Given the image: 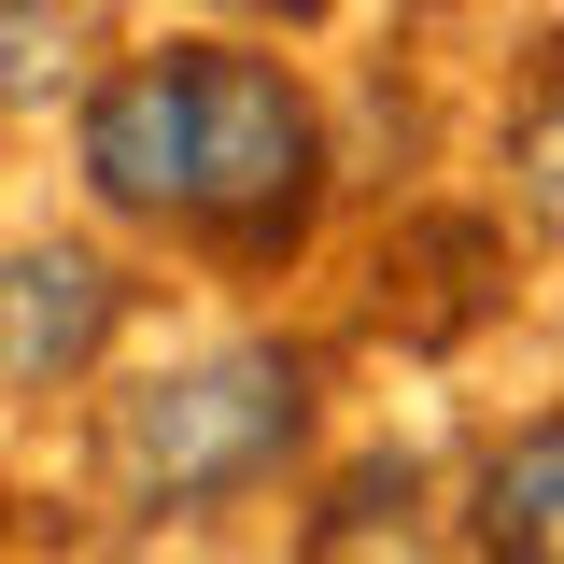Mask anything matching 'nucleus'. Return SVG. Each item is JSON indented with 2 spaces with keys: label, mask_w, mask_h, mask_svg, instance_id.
<instances>
[{
  "label": "nucleus",
  "mask_w": 564,
  "mask_h": 564,
  "mask_svg": "<svg viewBox=\"0 0 564 564\" xmlns=\"http://www.w3.org/2000/svg\"><path fill=\"white\" fill-rule=\"evenodd\" d=\"M296 423H311V367L240 339V352H198V367L141 381L113 410V480L141 508H198V494H240L254 466H282Z\"/></svg>",
  "instance_id": "nucleus-1"
},
{
  "label": "nucleus",
  "mask_w": 564,
  "mask_h": 564,
  "mask_svg": "<svg viewBox=\"0 0 564 564\" xmlns=\"http://www.w3.org/2000/svg\"><path fill=\"white\" fill-rule=\"evenodd\" d=\"M184 85H198V184H184V212L226 226L240 254L296 240V212H311V99L269 57H184Z\"/></svg>",
  "instance_id": "nucleus-2"
},
{
  "label": "nucleus",
  "mask_w": 564,
  "mask_h": 564,
  "mask_svg": "<svg viewBox=\"0 0 564 564\" xmlns=\"http://www.w3.org/2000/svg\"><path fill=\"white\" fill-rule=\"evenodd\" d=\"M85 170H99L113 212H184V184H198V85H184V57H141L128 85H99Z\"/></svg>",
  "instance_id": "nucleus-3"
},
{
  "label": "nucleus",
  "mask_w": 564,
  "mask_h": 564,
  "mask_svg": "<svg viewBox=\"0 0 564 564\" xmlns=\"http://www.w3.org/2000/svg\"><path fill=\"white\" fill-rule=\"evenodd\" d=\"M99 339H113V269L99 254L43 240V254L0 269V395H57Z\"/></svg>",
  "instance_id": "nucleus-4"
},
{
  "label": "nucleus",
  "mask_w": 564,
  "mask_h": 564,
  "mask_svg": "<svg viewBox=\"0 0 564 564\" xmlns=\"http://www.w3.org/2000/svg\"><path fill=\"white\" fill-rule=\"evenodd\" d=\"M480 564H564V423H522L480 466Z\"/></svg>",
  "instance_id": "nucleus-5"
},
{
  "label": "nucleus",
  "mask_w": 564,
  "mask_h": 564,
  "mask_svg": "<svg viewBox=\"0 0 564 564\" xmlns=\"http://www.w3.org/2000/svg\"><path fill=\"white\" fill-rule=\"evenodd\" d=\"M508 184H522V212L564 240V43L536 57V85H522V113H508Z\"/></svg>",
  "instance_id": "nucleus-6"
},
{
  "label": "nucleus",
  "mask_w": 564,
  "mask_h": 564,
  "mask_svg": "<svg viewBox=\"0 0 564 564\" xmlns=\"http://www.w3.org/2000/svg\"><path fill=\"white\" fill-rule=\"evenodd\" d=\"M70 57V0H0V99H43Z\"/></svg>",
  "instance_id": "nucleus-7"
},
{
  "label": "nucleus",
  "mask_w": 564,
  "mask_h": 564,
  "mask_svg": "<svg viewBox=\"0 0 564 564\" xmlns=\"http://www.w3.org/2000/svg\"><path fill=\"white\" fill-rule=\"evenodd\" d=\"M226 14H311V0H226Z\"/></svg>",
  "instance_id": "nucleus-8"
}]
</instances>
